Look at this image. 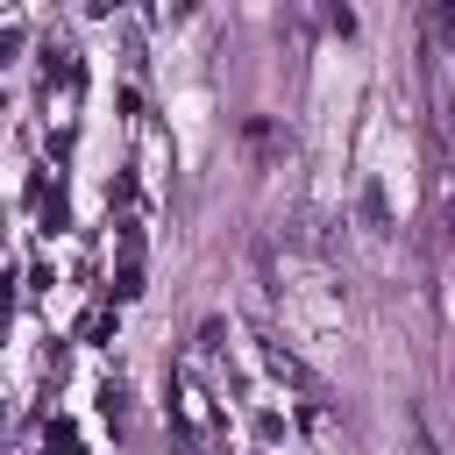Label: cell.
Listing matches in <instances>:
<instances>
[{
  "instance_id": "1",
  "label": "cell",
  "mask_w": 455,
  "mask_h": 455,
  "mask_svg": "<svg viewBox=\"0 0 455 455\" xmlns=\"http://www.w3.org/2000/svg\"><path fill=\"white\" fill-rule=\"evenodd\" d=\"M171 412H178V427H185V434H199V441H213V434H220V412H213V398L199 391V377H192V370H178V384H171Z\"/></svg>"
},
{
  "instance_id": "2",
  "label": "cell",
  "mask_w": 455,
  "mask_h": 455,
  "mask_svg": "<svg viewBox=\"0 0 455 455\" xmlns=\"http://www.w3.org/2000/svg\"><path fill=\"white\" fill-rule=\"evenodd\" d=\"M128 299H142V235L135 228H121V263L107 277V306H128Z\"/></svg>"
},
{
  "instance_id": "3",
  "label": "cell",
  "mask_w": 455,
  "mask_h": 455,
  "mask_svg": "<svg viewBox=\"0 0 455 455\" xmlns=\"http://www.w3.org/2000/svg\"><path fill=\"white\" fill-rule=\"evenodd\" d=\"M28 206H36V220H43V235H57V228L71 220V206H64V192L50 185V171H36V178H28Z\"/></svg>"
},
{
  "instance_id": "4",
  "label": "cell",
  "mask_w": 455,
  "mask_h": 455,
  "mask_svg": "<svg viewBox=\"0 0 455 455\" xmlns=\"http://www.w3.org/2000/svg\"><path fill=\"white\" fill-rule=\"evenodd\" d=\"M114 334H121V306H92L78 320V341H114Z\"/></svg>"
},
{
  "instance_id": "5",
  "label": "cell",
  "mask_w": 455,
  "mask_h": 455,
  "mask_svg": "<svg viewBox=\"0 0 455 455\" xmlns=\"http://www.w3.org/2000/svg\"><path fill=\"white\" fill-rule=\"evenodd\" d=\"M43 455H85V434H78L71 419H50V427H43Z\"/></svg>"
},
{
  "instance_id": "6",
  "label": "cell",
  "mask_w": 455,
  "mask_h": 455,
  "mask_svg": "<svg viewBox=\"0 0 455 455\" xmlns=\"http://www.w3.org/2000/svg\"><path fill=\"white\" fill-rule=\"evenodd\" d=\"M43 71H50V78H78V57H71V43H57V36H50V43H43Z\"/></svg>"
},
{
  "instance_id": "7",
  "label": "cell",
  "mask_w": 455,
  "mask_h": 455,
  "mask_svg": "<svg viewBox=\"0 0 455 455\" xmlns=\"http://www.w3.org/2000/svg\"><path fill=\"white\" fill-rule=\"evenodd\" d=\"M14 50H21V28H0V64H7Z\"/></svg>"
},
{
  "instance_id": "8",
  "label": "cell",
  "mask_w": 455,
  "mask_h": 455,
  "mask_svg": "<svg viewBox=\"0 0 455 455\" xmlns=\"http://www.w3.org/2000/svg\"><path fill=\"white\" fill-rule=\"evenodd\" d=\"M7 299H14V284H7V270H0V313H7Z\"/></svg>"
}]
</instances>
